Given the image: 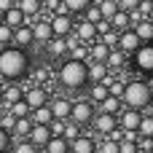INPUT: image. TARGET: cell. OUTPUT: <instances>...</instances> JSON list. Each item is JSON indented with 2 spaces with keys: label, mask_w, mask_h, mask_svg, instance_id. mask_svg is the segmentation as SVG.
<instances>
[{
  "label": "cell",
  "mask_w": 153,
  "mask_h": 153,
  "mask_svg": "<svg viewBox=\"0 0 153 153\" xmlns=\"http://www.w3.org/2000/svg\"><path fill=\"white\" fill-rule=\"evenodd\" d=\"M30 73V54L16 46L0 48V78L5 83H19Z\"/></svg>",
  "instance_id": "cell-1"
},
{
  "label": "cell",
  "mask_w": 153,
  "mask_h": 153,
  "mask_svg": "<svg viewBox=\"0 0 153 153\" xmlns=\"http://www.w3.org/2000/svg\"><path fill=\"white\" fill-rule=\"evenodd\" d=\"M56 81L62 89L67 91H81L89 86V78H86V62H78V59H62L59 70H56Z\"/></svg>",
  "instance_id": "cell-2"
},
{
  "label": "cell",
  "mask_w": 153,
  "mask_h": 153,
  "mask_svg": "<svg viewBox=\"0 0 153 153\" xmlns=\"http://www.w3.org/2000/svg\"><path fill=\"white\" fill-rule=\"evenodd\" d=\"M121 105L132 108V110L151 108V83L148 81H126L124 83V94H121Z\"/></svg>",
  "instance_id": "cell-3"
},
{
  "label": "cell",
  "mask_w": 153,
  "mask_h": 153,
  "mask_svg": "<svg viewBox=\"0 0 153 153\" xmlns=\"http://www.w3.org/2000/svg\"><path fill=\"white\" fill-rule=\"evenodd\" d=\"M94 113H97V108H94L86 97H81V100H73V102H70V116H67V121L78 124V126L83 129V126H89V124H91Z\"/></svg>",
  "instance_id": "cell-4"
},
{
  "label": "cell",
  "mask_w": 153,
  "mask_h": 153,
  "mask_svg": "<svg viewBox=\"0 0 153 153\" xmlns=\"http://www.w3.org/2000/svg\"><path fill=\"white\" fill-rule=\"evenodd\" d=\"M129 62H132V67L140 70L143 75H151V73H153V46H151V43H143V46L132 54Z\"/></svg>",
  "instance_id": "cell-5"
},
{
  "label": "cell",
  "mask_w": 153,
  "mask_h": 153,
  "mask_svg": "<svg viewBox=\"0 0 153 153\" xmlns=\"http://www.w3.org/2000/svg\"><path fill=\"white\" fill-rule=\"evenodd\" d=\"M30 30H32V43H40V46H46L51 38H54V32H51V24H48V13H40L32 24H30Z\"/></svg>",
  "instance_id": "cell-6"
},
{
  "label": "cell",
  "mask_w": 153,
  "mask_h": 153,
  "mask_svg": "<svg viewBox=\"0 0 153 153\" xmlns=\"http://www.w3.org/2000/svg\"><path fill=\"white\" fill-rule=\"evenodd\" d=\"M48 24H51L54 38H65V35H70V32H73L75 19H73L70 13H51V16H48Z\"/></svg>",
  "instance_id": "cell-7"
},
{
  "label": "cell",
  "mask_w": 153,
  "mask_h": 153,
  "mask_svg": "<svg viewBox=\"0 0 153 153\" xmlns=\"http://www.w3.org/2000/svg\"><path fill=\"white\" fill-rule=\"evenodd\" d=\"M89 126L94 129V134H97V137H108V134L118 126V121H116V116H108V113H100V110H97Z\"/></svg>",
  "instance_id": "cell-8"
},
{
  "label": "cell",
  "mask_w": 153,
  "mask_h": 153,
  "mask_svg": "<svg viewBox=\"0 0 153 153\" xmlns=\"http://www.w3.org/2000/svg\"><path fill=\"white\" fill-rule=\"evenodd\" d=\"M48 97H51V94H48L43 86H30V89H24V94H22V100H24V105H27L30 110L48 105Z\"/></svg>",
  "instance_id": "cell-9"
},
{
  "label": "cell",
  "mask_w": 153,
  "mask_h": 153,
  "mask_svg": "<svg viewBox=\"0 0 153 153\" xmlns=\"http://www.w3.org/2000/svg\"><path fill=\"white\" fill-rule=\"evenodd\" d=\"M70 97H65V94H54V97H48V110H51V116L56 118V121H67V116H70Z\"/></svg>",
  "instance_id": "cell-10"
},
{
  "label": "cell",
  "mask_w": 153,
  "mask_h": 153,
  "mask_svg": "<svg viewBox=\"0 0 153 153\" xmlns=\"http://www.w3.org/2000/svg\"><path fill=\"white\" fill-rule=\"evenodd\" d=\"M140 118H143V113H140V110H132V108H124V110L116 116V121H118V126H121L124 132H137Z\"/></svg>",
  "instance_id": "cell-11"
},
{
  "label": "cell",
  "mask_w": 153,
  "mask_h": 153,
  "mask_svg": "<svg viewBox=\"0 0 153 153\" xmlns=\"http://www.w3.org/2000/svg\"><path fill=\"white\" fill-rule=\"evenodd\" d=\"M73 35H75L81 43H86V46H91V43L97 40V30H94V24L86 22V19H81V22L73 24Z\"/></svg>",
  "instance_id": "cell-12"
},
{
  "label": "cell",
  "mask_w": 153,
  "mask_h": 153,
  "mask_svg": "<svg viewBox=\"0 0 153 153\" xmlns=\"http://www.w3.org/2000/svg\"><path fill=\"white\" fill-rule=\"evenodd\" d=\"M143 43H140V38L132 32V30H124V32H118V43H116V48L118 51H124L126 56H132L137 48H140Z\"/></svg>",
  "instance_id": "cell-13"
},
{
  "label": "cell",
  "mask_w": 153,
  "mask_h": 153,
  "mask_svg": "<svg viewBox=\"0 0 153 153\" xmlns=\"http://www.w3.org/2000/svg\"><path fill=\"white\" fill-rule=\"evenodd\" d=\"M67 153H97V140L91 134H81L73 143H67Z\"/></svg>",
  "instance_id": "cell-14"
},
{
  "label": "cell",
  "mask_w": 153,
  "mask_h": 153,
  "mask_svg": "<svg viewBox=\"0 0 153 153\" xmlns=\"http://www.w3.org/2000/svg\"><path fill=\"white\" fill-rule=\"evenodd\" d=\"M11 46L24 48V51L32 46V30H30V24H22V27H16V30L11 32Z\"/></svg>",
  "instance_id": "cell-15"
},
{
  "label": "cell",
  "mask_w": 153,
  "mask_h": 153,
  "mask_svg": "<svg viewBox=\"0 0 153 153\" xmlns=\"http://www.w3.org/2000/svg\"><path fill=\"white\" fill-rule=\"evenodd\" d=\"M22 94H24V89H22L19 83H3V94H0V105H3V110H8V105L19 102Z\"/></svg>",
  "instance_id": "cell-16"
},
{
  "label": "cell",
  "mask_w": 153,
  "mask_h": 153,
  "mask_svg": "<svg viewBox=\"0 0 153 153\" xmlns=\"http://www.w3.org/2000/svg\"><path fill=\"white\" fill-rule=\"evenodd\" d=\"M108 65L105 62H86V78H89V83H102L105 78H108Z\"/></svg>",
  "instance_id": "cell-17"
},
{
  "label": "cell",
  "mask_w": 153,
  "mask_h": 153,
  "mask_svg": "<svg viewBox=\"0 0 153 153\" xmlns=\"http://www.w3.org/2000/svg\"><path fill=\"white\" fill-rule=\"evenodd\" d=\"M105 65H108V70H110V73H121V70L129 65V56H126L124 51H118V48H110V54H108Z\"/></svg>",
  "instance_id": "cell-18"
},
{
  "label": "cell",
  "mask_w": 153,
  "mask_h": 153,
  "mask_svg": "<svg viewBox=\"0 0 153 153\" xmlns=\"http://www.w3.org/2000/svg\"><path fill=\"white\" fill-rule=\"evenodd\" d=\"M43 48H46V54H48L51 59H67V46H65V38H51Z\"/></svg>",
  "instance_id": "cell-19"
},
{
  "label": "cell",
  "mask_w": 153,
  "mask_h": 153,
  "mask_svg": "<svg viewBox=\"0 0 153 153\" xmlns=\"http://www.w3.org/2000/svg\"><path fill=\"white\" fill-rule=\"evenodd\" d=\"M48 137H51V132H48V126H35L32 124V129H30V134H27V143H32L38 151L48 143Z\"/></svg>",
  "instance_id": "cell-20"
},
{
  "label": "cell",
  "mask_w": 153,
  "mask_h": 153,
  "mask_svg": "<svg viewBox=\"0 0 153 153\" xmlns=\"http://www.w3.org/2000/svg\"><path fill=\"white\" fill-rule=\"evenodd\" d=\"M16 8L27 16V19H38L43 13V3L40 0H16Z\"/></svg>",
  "instance_id": "cell-21"
},
{
  "label": "cell",
  "mask_w": 153,
  "mask_h": 153,
  "mask_svg": "<svg viewBox=\"0 0 153 153\" xmlns=\"http://www.w3.org/2000/svg\"><path fill=\"white\" fill-rule=\"evenodd\" d=\"M3 24L5 27H11V30H16V27H22V24H27V16L13 5V8H8L5 13H3Z\"/></svg>",
  "instance_id": "cell-22"
},
{
  "label": "cell",
  "mask_w": 153,
  "mask_h": 153,
  "mask_svg": "<svg viewBox=\"0 0 153 153\" xmlns=\"http://www.w3.org/2000/svg\"><path fill=\"white\" fill-rule=\"evenodd\" d=\"M35 126H48L51 121H54V116H51V110H48V105H43V108H35V110H30V116H27Z\"/></svg>",
  "instance_id": "cell-23"
},
{
  "label": "cell",
  "mask_w": 153,
  "mask_h": 153,
  "mask_svg": "<svg viewBox=\"0 0 153 153\" xmlns=\"http://www.w3.org/2000/svg\"><path fill=\"white\" fill-rule=\"evenodd\" d=\"M132 32L140 38V43H151V40H153V22H151V19L137 22V24L132 27Z\"/></svg>",
  "instance_id": "cell-24"
},
{
  "label": "cell",
  "mask_w": 153,
  "mask_h": 153,
  "mask_svg": "<svg viewBox=\"0 0 153 153\" xmlns=\"http://www.w3.org/2000/svg\"><path fill=\"white\" fill-rule=\"evenodd\" d=\"M94 0H62V13H70V16H78L83 13Z\"/></svg>",
  "instance_id": "cell-25"
},
{
  "label": "cell",
  "mask_w": 153,
  "mask_h": 153,
  "mask_svg": "<svg viewBox=\"0 0 153 153\" xmlns=\"http://www.w3.org/2000/svg\"><path fill=\"white\" fill-rule=\"evenodd\" d=\"M97 108H100V113H108V116H118V113L124 110L121 100H118V97H110V94H108V97H105Z\"/></svg>",
  "instance_id": "cell-26"
},
{
  "label": "cell",
  "mask_w": 153,
  "mask_h": 153,
  "mask_svg": "<svg viewBox=\"0 0 153 153\" xmlns=\"http://www.w3.org/2000/svg\"><path fill=\"white\" fill-rule=\"evenodd\" d=\"M143 118H140V126H137V137H153V116H151V108L140 110Z\"/></svg>",
  "instance_id": "cell-27"
},
{
  "label": "cell",
  "mask_w": 153,
  "mask_h": 153,
  "mask_svg": "<svg viewBox=\"0 0 153 153\" xmlns=\"http://www.w3.org/2000/svg\"><path fill=\"white\" fill-rule=\"evenodd\" d=\"M110 30H116V32H124V30H132V22H129V13H124V11H116V13L110 16Z\"/></svg>",
  "instance_id": "cell-28"
},
{
  "label": "cell",
  "mask_w": 153,
  "mask_h": 153,
  "mask_svg": "<svg viewBox=\"0 0 153 153\" xmlns=\"http://www.w3.org/2000/svg\"><path fill=\"white\" fill-rule=\"evenodd\" d=\"M108 54H110V48H108L105 43H100V40H94V43L89 46V62H105Z\"/></svg>",
  "instance_id": "cell-29"
},
{
  "label": "cell",
  "mask_w": 153,
  "mask_h": 153,
  "mask_svg": "<svg viewBox=\"0 0 153 153\" xmlns=\"http://www.w3.org/2000/svg\"><path fill=\"white\" fill-rule=\"evenodd\" d=\"M105 97H108V86H105V83H89V97H86V100H89L94 108H97Z\"/></svg>",
  "instance_id": "cell-30"
},
{
  "label": "cell",
  "mask_w": 153,
  "mask_h": 153,
  "mask_svg": "<svg viewBox=\"0 0 153 153\" xmlns=\"http://www.w3.org/2000/svg\"><path fill=\"white\" fill-rule=\"evenodd\" d=\"M40 151L43 153H67V140L65 137H48V143Z\"/></svg>",
  "instance_id": "cell-31"
},
{
  "label": "cell",
  "mask_w": 153,
  "mask_h": 153,
  "mask_svg": "<svg viewBox=\"0 0 153 153\" xmlns=\"http://www.w3.org/2000/svg\"><path fill=\"white\" fill-rule=\"evenodd\" d=\"M67 59H78V62H89V46L86 43H78L67 51Z\"/></svg>",
  "instance_id": "cell-32"
},
{
  "label": "cell",
  "mask_w": 153,
  "mask_h": 153,
  "mask_svg": "<svg viewBox=\"0 0 153 153\" xmlns=\"http://www.w3.org/2000/svg\"><path fill=\"white\" fill-rule=\"evenodd\" d=\"M97 8H100V16H102V19H108V22H110V16L118 11L116 0H97Z\"/></svg>",
  "instance_id": "cell-33"
},
{
  "label": "cell",
  "mask_w": 153,
  "mask_h": 153,
  "mask_svg": "<svg viewBox=\"0 0 153 153\" xmlns=\"http://www.w3.org/2000/svg\"><path fill=\"white\" fill-rule=\"evenodd\" d=\"M83 134V129L78 126V124H73V121H65V129H62V137L67 140V143H73L75 137H81Z\"/></svg>",
  "instance_id": "cell-34"
},
{
  "label": "cell",
  "mask_w": 153,
  "mask_h": 153,
  "mask_svg": "<svg viewBox=\"0 0 153 153\" xmlns=\"http://www.w3.org/2000/svg\"><path fill=\"white\" fill-rule=\"evenodd\" d=\"M8 113H11L13 118H27V116H30V108L24 105V100H19V102L8 105Z\"/></svg>",
  "instance_id": "cell-35"
},
{
  "label": "cell",
  "mask_w": 153,
  "mask_h": 153,
  "mask_svg": "<svg viewBox=\"0 0 153 153\" xmlns=\"http://www.w3.org/2000/svg\"><path fill=\"white\" fill-rule=\"evenodd\" d=\"M11 153H38V148L32 145V143H27V140H16V143H11Z\"/></svg>",
  "instance_id": "cell-36"
},
{
  "label": "cell",
  "mask_w": 153,
  "mask_h": 153,
  "mask_svg": "<svg viewBox=\"0 0 153 153\" xmlns=\"http://www.w3.org/2000/svg\"><path fill=\"white\" fill-rule=\"evenodd\" d=\"M97 153H118V143H113V140L102 137V140L97 143Z\"/></svg>",
  "instance_id": "cell-37"
},
{
  "label": "cell",
  "mask_w": 153,
  "mask_h": 153,
  "mask_svg": "<svg viewBox=\"0 0 153 153\" xmlns=\"http://www.w3.org/2000/svg\"><path fill=\"white\" fill-rule=\"evenodd\" d=\"M97 40H100V43H105L108 48H116V43H118V32H116V30H108V32H102Z\"/></svg>",
  "instance_id": "cell-38"
},
{
  "label": "cell",
  "mask_w": 153,
  "mask_h": 153,
  "mask_svg": "<svg viewBox=\"0 0 153 153\" xmlns=\"http://www.w3.org/2000/svg\"><path fill=\"white\" fill-rule=\"evenodd\" d=\"M81 16H83L86 22H91V24H97V22L102 19V16H100V8H97V3H91V5H89V8L81 13Z\"/></svg>",
  "instance_id": "cell-39"
},
{
  "label": "cell",
  "mask_w": 153,
  "mask_h": 153,
  "mask_svg": "<svg viewBox=\"0 0 153 153\" xmlns=\"http://www.w3.org/2000/svg\"><path fill=\"white\" fill-rule=\"evenodd\" d=\"M134 11H137L143 19H151L153 16V0H140V5H137Z\"/></svg>",
  "instance_id": "cell-40"
},
{
  "label": "cell",
  "mask_w": 153,
  "mask_h": 153,
  "mask_svg": "<svg viewBox=\"0 0 153 153\" xmlns=\"http://www.w3.org/2000/svg\"><path fill=\"white\" fill-rule=\"evenodd\" d=\"M118 153H137V137H134V140H126V137H124V140L118 143Z\"/></svg>",
  "instance_id": "cell-41"
},
{
  "label": "cell",
  "mask_w": 153,
  "mask_h": 153,
  "mask_svg": "<svg viewBox=\"0 0 153 153\" xmlns=\"http://www.w3.org/2000/svg\"><path fill=\"white\" fill-rule=\"evenodd\" d=\"M13 124H16V118L8 113V110H3V116H0V129H5L8 134H11V129H13Z\"/></svg>",
  "instance_id": "cell-42"
},
{
  "label": "cell",
  "mask_w": 153,
  "mask_h": 153,
  "mask_svg": "<svg viewBox=\"0 0 153 153\" xmlns=\"http://www.w3.org/2000/svg\"><path fill=\"white\" fill-rule=\"evenodd\" d=\"M43 3V8H46V13L51 16V13H62V0H40Z\"/></svg>",
  "instance_id": "cell-43"
},
{
  "label": "cell",
  "mask_w": 153,
  "mask_h": 153,
  "mask_svg": "<svg viewBox=\"0 0 153 153\" xmlns=\"http://www.w3.org/2000/svg\"><path fill=\"white\" fill-rule=\"evenodd\" d=\"M137 153H153V137H137Z\"/></svg>",
  "instance_id": "cell-44"
},
{
  "label": "cell",
  "mask_w": 153,
  "mask_h": 153,
  "mask_svg": "<svg viewBox=\"0 0 153 153\" xmlns=\"http://www.w3.org/2000/svg\"><path fill=\"white\" fill-rule=\"evenodd\" d=\"M11 27H5V24H0V48H5V46H11Z\"/></svg>",
  "instance_id": "cell-45"
},
{
  "label": "cell",
  "mask_w": 153,
  "mask_h": 153,
  "mask_svg": "<svg viewBox=\"0 0 153 153\" xmlns=\"http://www.w3.org/2000/svg\"><path fill=\"white\" fill-rule=\"evenodd\" d=\"M116 5H118V11L129 13V11H134V8L140 5V0H116Z\"/></svg>",
  "instance_id": "cell-46"
},
{
  "label": "cell",
  "mask_w": 153,
  "mask_h": 153,
  "mask_svg": "<svg viewBox=\"0 0 153 153\" xmlns=\"http://www.w3.org/2000/svg\"><path fill=\"white\" fill-rule=\"evenodd\" d=\"M8 148H11V134L0 129V153H8Z\"/></svg>",
  "instance_id": "cell-47"
},
{
  "label": "cell",
  "mask_w": 153,
  "mask_h": 153,
  "mask_svg": "<svg viewBox=\"0 0 153 153\" xmlns=\"http://www.w3.org/2000/svg\"><path fill=\"white\" fill-rule=\"evenodd\" d=\"M108 140H113V143H121V140H124V129H121V126H116V129L108 134Z\"/></svg>",
  "instance_id": "cell-48"
},
{
  "label": "cell",
  "mask_w": 153,
  "mask_h": 153,
  "mask_svg": "<svg viewBox=\"0 0 153 153\" xmlns=\"http://www.w3.org/2000/svg\"><path fill=\"white\" fill-rule=\"evenodd\" d=\"M13 5H16L13 0H0V13H5V11H8V8H13Z\"/></svg>",
  "instance_id": "cell-49"
},
{
  "label": "cell",
  "mask_w": 153,
  "mask_h": 153,
  "mask_svg": "<svg viewBox=\"0 0 153 153\" xmlns=\"http://www.w3.org/2000/svg\"><path fill=\"white\" fill-rule=\"evenodd\" d=\"M0 24H3V13H0Z\"/></svg>",
  "instance_id": "cell-50"
},
{
  "label": "cell",
  "mask_w": 153,
  "mask_h": 153,
  "mask_svg": "<svg viewBox=\"0 0 153 153\" xmlns=\"http://www.w3.org/2000/svg\"><path fill=\"white\" fill-rule=\"evenodd\" d=\"M0 94H3V83H0Z\"/></svg>",
  "instance_id": "cell-51"
},
{
  "label": "cell",
  "mask_w": 153,
  "mask_h": 153,
  "mask_svg": "<svg viewBox=\"0 0 153 153\" xmlns=\"http://www.w3.org/2000/svg\"><path fill=\"white\" fill-rule=\"evenodd\" d=\"M13 3H16V0H13Z\"/></svg>",
  "instance_id": "cell-52"
},
{
  "label": "cell",
  "mask_w": 153,
  "mask_h": 153,
  "mask_svg": "<svg viewBox=\"0 0 153 153\" xmlns=\"http://www.w3.org/2000/svg\"><path fill=\"white\" fill-rule=\"evenodd\" d=\"M94 3H97V0H94Z\"/></svg>",
  "instance_id": "cell-53"
}]
</instances>
